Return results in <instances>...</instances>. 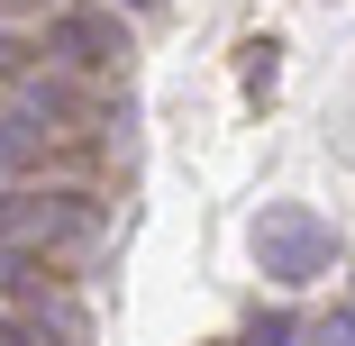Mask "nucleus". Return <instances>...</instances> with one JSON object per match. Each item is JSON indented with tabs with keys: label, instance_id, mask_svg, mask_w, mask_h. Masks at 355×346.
Returning a JSON list of instances; mask_svg holds the SVG:
<instances>
[{
	"label": "nucleus",
	"instance_id": "7ed1b4c3",
	"mask_svg": "<svg viewBox=\"0 0 355 346\" xmlns=\"http://www.w3.org/2000/svg\"><path fill=\"white\" fill-rule=\"evenodd\" d=\"M10 110H19L28 128L55 137V128H73V119H83V92L64 83V73H28V83H10Z\"/></svg>",
	"mask_w": 355,
	"mask_h": 346
},
{
	"label": "nucleus",
	"instance_id": "39448f33",
	"mask_svg": "<svg viewBox=\"0 0 355 346\" xmlns=\"http://www.w3.org/2000/svg\"><path fill=\"white\" fill-rule=\"evenodd\" d=\"M64 0H0V28H19V19H55Z\"/></svg>",
	"mask_w": 355,
	"mask_h": 346
},
{
	"label": "nucleus",
	"instance_id": "6e6552de",
	"mask_svg": "<svg viewBox=\"0 0 355 346\" xmlns=\"http://www.w3.org/2000/svg\"><path fill=\"white\" fill-rule=\"evenodd\" d=\"M255 346H292V319H264V328H255Z\"/></svg>",
	"mask_w": 355,
	"mask_h": 346
},
{
	"label": "nucleus",
	"instance_id": "423d86ee",
	"mask_svg": "<svg viewBox=\"0 0 355 346\" xmlns=\"http://www.w3.org/2000/svg\"><path fill=\"white\" fill-rule=\"evenodd\" d=\"M319 346H355V301H346V319H328V337Z\"/></svg>",
	"mask_w": 355,
	"mask_h": 346
},
{
	"label": "nucleus",
	"instance_id": "0eeeda50",
	"mask_svg": "<svg viewBox=\"0 0 355 346\" xmlns=\"http://www.w3.org/2000/svg\"><path fill=\"white\" fill-rule=\"evenodd\" d=\"M0 346H37V337H28V319H10V310H0Z\"/></svg>",
	"mask_w": 355,
	"mask_h": 346
},
{
	"label": "nucleus",
	"instance_id": "f03ea898",
	"mask_svg": "<svg viewBox=\"0 0 355 346\" xmlns=\"http://www.w3.org/2000/svg\"><path fill=\"white\" fill-rule=\"evenodd\" d=\"M46 46H55L64 64H73V73H110V64H128V28H119L110 10H73V0L55 10Z\"/></svg>",
	"mask_w": 355,
	"mask_h": 346
},
{
	"label": "nucleus",
	"instance_id": "1a4fd4ad",
	"mask_svg": "<svg viewBox=\"0 0 355 346\" xmlns=\"http://www.w3.org/2000/svg\"><path fill=\"white\" fill-rule=\"evenodd\" d=\"M128 10H155V0H128Z\"/></svg>",
	"mask_w": 355,
	"mask_h": 346
},
{
	"label": "nucleus",
	"instance_id": "f257e3e1",
	"mask_svg": "<svg viewBox=\"0 0 355 346\" xmlns=\"http://www.w3.org/2000/svg\"><path fill=\"white\" fill-rule=\"evenodd\" d=\"M255 264L273 273V283H319V273L337 264V237H328L310 210H292V200H282V210L255 219Z\"/></svg>",
	"mask_w": 355,
	"mask_h": 346
},
{
	"label": "nucleus",
	"instance_id": "20e7f679",
	"mask_svg": "<svg viewBox=\"0 0 355 346\" xmlns=\"http://www.w3.org/2000/svg\"><path fill=\"white\" fill-rule=\"evenodd\" d=\"M28 73H37V46L19 28H0V83H28Z\"/></svg>",
	"mask_w": 355,
	"mask_h": 346
}]
</instances>
